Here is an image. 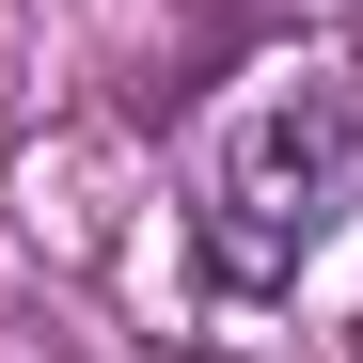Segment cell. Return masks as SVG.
<instances>
[{"instance_id": "6da1fadb", "label": "cell", "mask_w": 363, "mask_h": 363, "mask_svg": "<svg viewBox=\"0 0 363 363\" xmlns=\"http://www.w3.org/2000/svg\"><path fill=\"white\" fill-rule=\"evenodd\" d=\"M347 206H363V95L347 79H269L206 158V253L237 284H284Z\"/></svg>"}]
</instances>
